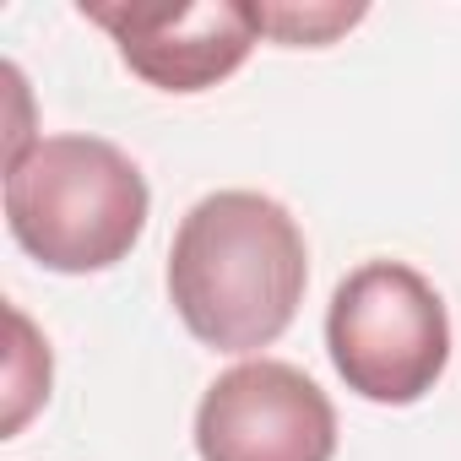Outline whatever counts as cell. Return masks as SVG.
<instances>
[{
	"label": "cell",
	"instance_id": "cell-1",
	"mask_svg": "<svg viewBox=\"0 0 461 461\" xmlns=\"http://www.w3.org/2000/svg\"><path fill=\"white\" fill-rule=\"evenodd\" d=\"M310 288V250L283 201L261 190L201 195L168 250V299L212 353L272 348Z\"/></svg>",
	"mask_w": 461,
	"mask_h": 461
},
{
	"label": "cell",
	"instance_id": "cell-2",
	"mask_svg": "<svg viewBox=\"0 0 461 461\" xmlns=\"http://www.w3.org/2000/svg\"><path fill=\"white\" fill-rule=\"evenodd\" d=\"M147 179L104 136H39L6 158L12 240L50 272L120 267L147 228Z\"/></svg>",
	"mask_w": 461,
	"mask_h": 461
},
{
	"label": "cell",
	"instance_id": "cell-3",
	"mask_svg": "<svg viewBox=\"0 0 461 461\" xmlns=\"http://www.w3.org/2000/svg\"><path fill=\"white\" fill-rule=\"evenodd\" d=\"M326 348L348 391L380 407H412L450 364L445 299L407 261H364L331 294Z\"/></svg>",
	"mask_w": 461,
	"mask_h": 461
},
{
	"label": "cell",
	"instance_id": "cell-4",
	"mask_svg": "<svg viewBox=\"0 0 461 461\" xmlns=\"http://www.w3.org/2000/svg\"><path fill=\"white\" fill-rule=\"evenodd\" d=\"M201 461H331L337 407L283 358H250L217 375L195 407Z\"/></svg>",
	"mask_w": 461,
	"mask_h": 461
},
{
	"label": "cell",
	"instance_id": "cell-5",
	"mask_svg": "<svg viewBox=\"0 0 461 461\" xmlns=\"http://www.w3.org/2000/svg\"><path fill=\"white\" fill-rule=\"evenodd\" d=\"M87 23H98L120 60L158 93H201L217 87L222 77H234L250 50L261 44L256 6L245 0H179V6H82Z\"/></svg>",
	"mask_w": 461,
	"mask_h": 461
},
{
	"label": "cell",
	"instance_id": "cell-6",
	"mask_svg": "<svg viewBox=\"0 0 461 461\" xmlns=\"http://www.w3.org/2000/svg\"><path fill=\"white\" fill-rule=\"evenodd\" d=\"M364 17V6H256L261 33L283 39V44H326L331 33L353 28Z\"/></svg>",
	"mask_w": 461,
	"mask_h": 461
}]
</instances>
